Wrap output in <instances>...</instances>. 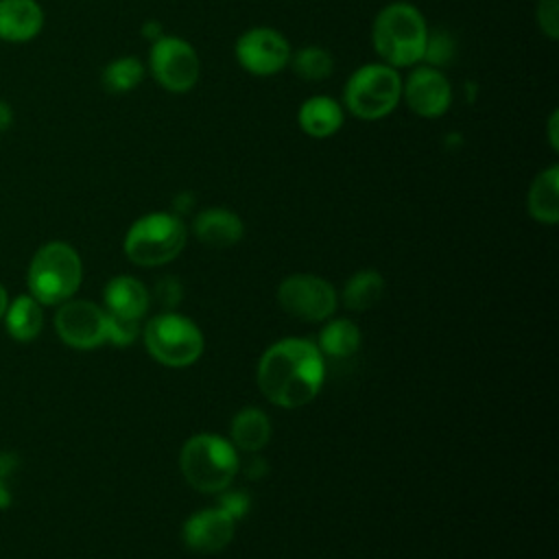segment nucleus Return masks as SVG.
<instances>
[{
	"label": "nucleus",
	"mask_w": 559,
	"mask_h": 559,
	"mask_svg": "<svg viewBox=\"0 0 559 559\" xmlns=\"http://www.w3.org/2000/svg\"><path fill=\"white\" fill-rule=\"evenodd\" d=\"M179 463L188 485L203 493L223 491L238 472V454L234 445L216 435H197L188 439Z\"/></svg>",
	"instance_id": "4"
},
{
	"label": "nucleus",
	"mask_w": 559,
	"mask_h": 559,
	"mask_svg": "<svg viewBox=\"0 0 559 559\" xmlns=\"http://www.w3.org/2000/svg\"><path fill=\"white\" fill-rule=\"evenodd\" d=\"M373 48L391 68H408L421 61L428 26L421 11L408 2L386 4L373 22Z\"/></svg>",
	"instance_id": "2"
},
{
	"label": "nucleus",
	"mask_w": 559,
	"mask_h": 559,
	"mask_svg": "<svg viewBox=\"0 0 559 559\" xmlns=\"http://www.w3.org/2000/svg\"><path fill=\"white\" fill-rule=\"evenodd\" d=\"M2 321L7 325V332L15 341L31 343L39 336L44 328V308L35 297L20 295L13 301H9Z\"/></svg>",
	"instance_id": "18"
},
{
	"label": "nucleus",
	"mask_w": 559,
	"mask_h": 559,
	"mask_svg": "<svg viewBox=\"0 0 559 559\" xmlns=\"http://www.w3.org/2000/svg\"><path fill=\"white\" fill-rule=\"evenodd\" d=\"M264 472H266L264 461H260V459H251V461H249V465H247V474H249L251 478H260Z\"/></svg>",
	"instance_id": "31"
},
{
	"label": "nucleus",
	"mask_w": 559,
	"mask_h": 559,
	"mask_svg": "<svg viewBox=\"0 0 559 559\" xmlns=\"http://www.w3.org/2000/svg\"><path fill=\"white\" fill-rule=\"evenodd\" d=\"M271 437L269 417L258 408L240 411L231 421V439L245 452H258Z\"/></svg>",
	"instance_id": "20"
},
{
	"label": "nucleus",
	"mask_w": 559,
	"mask_h": 559,
	"mask_svg": "<svg viewBox=\"0 0 559 559\" xmlns=\"http://www.w3.org/2000/svg\"><path fill=\"white\" fill-rule=\"evenodd\" d=\"M218 507L234 520H240L247 515L249 511V498L247 493H240V491H227L218 498Z\"/></svg>",
	"instance_id": "29"
},
{
	"label": "nucleus",
	"mask_w": 559,
	"mask_h": 559,
	"mask_svg": "<svg viewBox=\"0 0 559 559\" xmlns=\"http://www.w3.org/2000/svg\"><path fill=\"white\" fill-rule=\"evenodd\" d=\"M83 280V264L74 247L61 240L46 242L33 255L26 271L28 295L41 306H59L76 293Z\"/></svg>",
	"instance_id": "3"
},
{
	"label": "nucleus",
	"mask_w": 559,
	"mask_h": 559,
	"mask_svg": "<svg viewBox=\"0 0 559 559\" xmlns=\"http://www.w3.org/2000/svg\"><path fill=\"white\" fill-rule=\"evenodd\" d=\"M144 33H146V37H151L155 41L157 37H162V26L157 22H146L144 24Z\"/></svg>",
	"instance_id": "33"
},
{
	"label": "nucleus",
	"mask_w": 559,
	"mask_h": 559,
	"mask_svg": "<svg viewBox=\"0 0 559 559\" xmlns=\"http://www.w3.org/2000/svg\"><path fill=\"white\" fill-rule=\"evenodd\" d=\"M59 338L74 349H94L107 341V312L85 299H68L55 312Z\"/></svg>",
	"instance_id": "9"
},
{
	"label": "nucleus",
	"mask_w": 559,
	"mask_h": 559,
	"mask_svg": "<svg viewBox=\"0 0 559 559\" xmlns=\"http://www.w3.org/2000/svg\"><path fill=\"white\" fill-rule=\"evenodd\" d=\"M103 297H105L107 312L124 317V319H140L146 312L148 301H151L144 284L129 275L114 277L105 286Z\"/></svg>",
	"instance_id": "16"
},
{
	"label": "nucleus",
	"mask_w": 559,
	"mask_h": 559,
	"mask_svg": "<svg viewBox=\"0 0 559 559\" xmlns=\"http://www.w3.org/2000/svg\"><path fill=\"white\" fill-rule=\"evenodd\" d=\"M290 57L286 37L275 28H249L236 41V59L253 76H273L282 72Z\"/></svg>",
	"instance_id": "11"
},
{
	"label": "nucleus",
	"mask_w": 559,
	"mask_h": 559,
	"mask_svg": "<svg viewBox=\"0 0 559 559\" xmlns=\"http://www.w3.org/2000/svg\"><path fill=\"white\" fill-rule=\"evenodd\" d=\"M384 295V280L376 271H358L343 288V304L349 310H369Z\"/></svg>",
	"instance_id": "21"
},
{
	"label": "nucleus",
	"mask_w": 559,
	"mask_h": 559,
	"mask_svg": "<svg viewBox=\"0 0 559 559\" xmlns=\"http://www.w3.org/2000/svg\"><path fill=\"white\" fill-rule=\"evenodd\" d=\"M138 332H140L138 319H124V317L107 312V341H111L114 345H118V347L131 345L135 341Z\"/></svg>",
	"instance_id": "26"
},
{
	"label": "nucleus",
	"mask_w": 559,
	"mask_h": 559,
	"mask_svg": "<svg viewBox=\"0 0 559 559\" xmlns=\"http://www.w3.org/2000/svg\"><path fill=\"white\" fill-rule=\"evenodd\" d=\"M236 520L229 518L221 507L197 511L183 524V542L194 552H218L234 537Z\"/></svg>",
	"instance_id": "13"
},
{
	"label": "nucleus",
	"mask_w": 559,
	"mask_h": 559,
	"mask_svg": "<svg viewBox=\"0 0 559 559\" xmlns=\"http://www.w3.org/2000/svg\"><path fill=\"white\" fill-rule=\"evenodd\" d=\"M148 66L155 81L175 94L190 92L197 85L201 70L197 50L175 35H162L151 44Z\"/></svg>",
	"instance_id": "8"
},
{
	"label": "nucleus",
	"mask_w": 559,
	"mask_h": 559,
	"mask_svg": "<svg viewBox=\"0 0 559 559\" xmlns=\"http://www.w3.org/2000/svg\"><path fill=\"white\" fill-rule=\"evenodd\" d=\"M288 63L293 66L295 74L301 76L304 81H323L332 74V66H334L330 52L321 46H306L297 50Z\"/></svg>",
	"instance_id": "24"
},
{
	"label": "nucleus",
	"mask_w": 559,
	"mask_h": 559,
	"mask_svg": "<svg viewBox=\"0 0 559 559\" xmlns=\"http://www.w3.org/2000/svg\"><path fill=\"white\" fill-rule=\"evenodd\" d=\"M406 105L421 118L443 116L452 100V87L445 74L432 66L415 68L402 85Z\"/></svg>",
	"instance_id": "12"
},
{
	"label": "nucleus",
	"mask_w": 559,
	"mask_h": 559,
	"mask_svg": "<svg viewBox=\"0 0 559 559\" xmlns=\"http://www.w3.org/2000/svg\"><path fill=\"white\" fill-rule=\"evenodd\" d=\"M528 212L539 223L559 221V168L555 164L535 177L528 190Z\"/></svg>",
	"instance_id": "19"
},
{
	"label": "nucleus",
	"mask_w": 559,
	"mask_h": 559,
	"mask_svg": "<svg viewBox=\"0 0 559 559\" xmlns=\"http://www.w3.org/2000/svg\"><path fill=\"white\" fill-rule=\"evenodd\" d=\"M242 231H245V227H242V221L238 218V214H234L231 210H225V207L203 210L194 218L197 238L212 249H227V247L236 245L242 238Z\"/></svg>",
	"instance_id": "15"
},
{
	"label": "nucleus",
	"mask_w": 559,
	"mask_h": 559,
	"mask_svg": "<svg viewBox=\"0 0 559 559\" xmlns=\"http://www.w3.org/2000/svg\"><path fill=\"white\" fill-rule=\"evenodd\" d=\"M280 306L301 321H325L336 308L334 288L314 275L286 277L277 288Z\"/></svg>",
	"instance_id": "10"
},
{
	"label": "nucleus",
	"mask_w": 559,
	"mask_h": 559,
	"mask_svg": "<svg viewBox=\"0 0 559 559\" xmlns=\"http://www.w3.org/2000/svg\"><path fill=\"white\" fill-rule=\"evenodd\" d=\"M537 22L544 35L557 39L559 35V0H539L537 2Z\"/></svg>",
	"instance_id": "27"
},
{
	"label": "nucleus",
	"mask_w": 559,
	"mask_h": 559,
	"mask_svg": "<svg viewBox=\"0 0 559 559\" xmlns=\"http://www.w3.org/2000/svg\"><path fill=\"white\" fill-rule=\"evenodd\" d=\"M548 133H550V144H552V148H557V146H559V142H557V111H552V116H550V120H548Z\"/></svg>",
	"instance_id": "32"
},
{
	"label": "nucleus",
	"mask_w": 559,
	"mask_h": 559,
	"mask_svg": "<svg viewBox=\"0 0 559 559\" xmlns=\"http://www.w3.org/2000/svg\"><path fill=\"white\" fill-rule=\"evenodd\" d=\"M155 299L164 308H173L181 301V284L175 277H162L155 282Z\"/></svg>",
	"instance_id": "28"
},
{
	"label": "nucleus",
	"mask_w": 559,
	"mask_h": 559,
	"mask_svg": "<svg viewBox=\"0 0 559 559\" xmlns=\"http://www.w3.org/2000/svg\"><path fill=\"white\" fill-rule=\"evenodd\" d=\"M7 306H9V295H7V288L0 284V321H2V317H4Z\"/></svg>",
	"instance_id": "34"
},
{
	"label": "nucleus",
	"mask_w": 559,
	"mask_h": 559,
	"mask_svg": "<svg viewBox=\"0 0 559 559\" xmlns=\"http://www.w3.org/2000/svg\"><path fill=\"white\" fill-rule=\"evenodd\" d=\"M323 373V358L314 343L284 338L262 354L258 362V386L273 404L297 408L319 393Z\"/></svg>",
	"instance_id": "1"
},
{
	"label": "nucleus",
	"mask_w": 559,
	"mask_h": 559,
	"mask_svg": "<svg viewBox=\"0 0 559 559\" xmlns=\"http://www.w3.org/2000/svg\"><path fill=\"white\" fill-rule=\"evenodd\" d=\"M186 245V227L179 216L153 212L138 218L124 236V253L138 266H162L175 260Z\"/></svg>",
	"instance_id": "5"
},
{
	"label": "nucleus",
	"mask_w": 559,
	"mask_h": 559,
	"mask_svg": "<svg viewBox=\"0 0 559 559\" xmlns=\"http://www.w3.org/2000/svg\"><path fill=\"white\" fill-rule=\"evenodd\" d=\"M345 105L362 120L389 116L402 98V79L386 63L360 66L345 83Z\"/></svg>",
	"instance_id": "6"
},
{
	"label": "nucleus",
	"mask_w": 559,
	"mask_h": 559,
	"mask_svg": "<svg viewBox=\"0 0 559 559\" xmlns=\"http://www.w3.org/2000/svg\"><path fill=\"white\" fill-rule=\"evenodd\" d=\"M358 345H360V332L347 319L328 323L319 336V352L334 356V358L352 356L358 349Z\"/></svg>",
	"instance_id": "22"
},
{
	"label": "nucleus",
	"mask_w": 559,
	"mask_h": 559,
	"mask_svg": "<svg viewBox=\"0 0 559 559\" xmlns=\"http://www.w3.org/2000/svg\"><path fill=\"white\" fill-rule=\"evenodd\" d=\"M144 79V66L135 57H120L105 66L103 70V85L107 92L122 94L138 87V83Z\"/></svg>",
	"instance_id": "23"
},
{
	"label": "nucleus",
	"mask_w": 559,
	"mask_h": 559,
	"mask_svg": "<svg viewBox=\"0 0 559 559\" xmlns=\"http://www.w3.org/2000/svg\"><path fill=\"white\" fill-rule=\"evenodd\" d=\"M44 26V11L35 0H0V39L28 41Z\"/></svg>",
	"instance_id": "14"
},
{
	"label": "nucleus",
	"mask_w": 559,
	"mask_h": 559,
	"mask_svg": "<svg viewBox=\"0 0 559 559\" xmlns=\"http://www.w3.org/2000/svg\"><path fill=\"white\" fill-rule=\"evenodd\" d=\"M144 345L157 362L166 367H186L201 356L203 336L190 319L166 312L146 323Z\"/></svg>",
	"instance_id": "7"
},
{
	"label": "nucleus",
	"mask_w": 559,
	"mask_h": 559,
	"mask_svg": "<svg viewBox=\"0 0 559 559\" xmlns=\"http://www.w3.org/2000/svg\"><path fill=\"white\" fill-rule=\"evenodd\" d=\"M454 50H456V44L445 28H437L432 33L428 31L421 59H426L428 66H432V68H441L454 59Z\"/></svg>",
	"instance_id": "25"
},
{
	"label": "nucleus",
	"mask_w": 559,
	"mask_h": 559,
	"mask_svg": "<svg viewBox=\"0 0 559 559\" xmlns=\"http://www.w3.org/2000/svg\"><path fill=\"white\" fill-rule=\"evenodd\" d=\"M11 120H13L11 107H9L4 100H0V133L11 127Z\"/></svg>",
	"instance_id": "30"
},
{
	"label": "nucleus",
	"mask_w": 559,
	"mask_h": 559,
	"mask_svg": "<svg viewBox=\"0 0 559 559\" xmlns=\"http://www.w3.org/2000/svg\"><path fill=\"white\" fill-rule=\"evenodd\" d=\"M297 122L310 138H330L343 124V109L330 96H310L301 103Z\"/></svg>",
	"instance_id": "17"
}]
</instances>
